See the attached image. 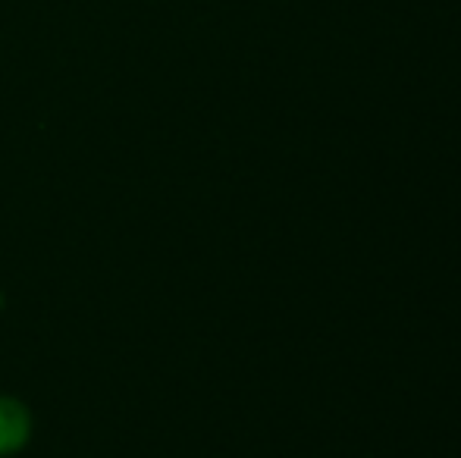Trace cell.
<instances>
[{
  "label": "cell",
  "instance_id": "cell-1",
  "mask_svg": "<svg viewBox=\"0 0 461 458\" xmlns=\"http://www.w3.org/2000/svg\"><path fill=\"white\" fill-rule=\"evenodd\" d=\"M19 434H23V418H19V411H10L6 405H0V449L16 443Z\"/></svg>",
  "mask_w": 461,
  "mask_h": 458
}]
</instances>
